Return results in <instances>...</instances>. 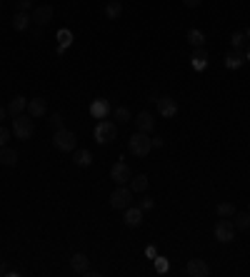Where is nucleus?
<instances>
[{
	"label": "nucleus",
	"instance_id": "obj_10",
	"mask_svg": "<svg viewBox=\"0 0 250 277\" xmlns=\"http://www.w3.org/2000/svg\"><path fill=\"white\" fill-rule=\"evenodd\" d=\"M155 105H158V112H160L163 117H175V115H178V103H175L170 95L158 98V100H155Z\"/></svg>",
	"mask_w": 250,
	"mask_h": 277
},
{
	"label": "nucleus",
	"instance_id": "obj_11",
	"mask_svg": "<svg viewBox=\"0 0 250 277\" xmlns=\"http://www.w3.org/2000/svg\"><path fill=\"white\" fill-rule=\"evenodd\" d=\"M48 112V100L45 98H33L28 100V115L30 117H43Z\"/></svg>",
	"mask_w": 250,
	"mask_h": 277
},
{
	"label": "nucleus",
	"instance_id": "obj_9",
	"mask_svg": "<svg viewBox=\"0 0 250 277\" xmlns=\"http://www.w3.org/2000/svg\"><path fill=\"white\" fill-rule=\"evenodd\" d=\"M53 15H55V10H53V5H38L33 13H30V18H33V23L35 25H48L50 20H53Z\"/></svg>",
	"mask_w": 250,
	"mask_h": 277
},
{
	"label": "nucleus",
	"instance_id": "obj_1",
	"mask_svg": "<svg viewBox=\"0 0 250 277\" xmlns=\"http://www.w3.org/2000/svg\"><path fill=\"white\" fill-rule=\"evenodd\" d=\"M128 147H130V152L135 155V157H148L150 155V150H153V140L148 138V133H133L130 138H128Z\"/></svg>",
	"mask_w": 250,
	"mask_h": 277
},
{
	"label": "nucleus",
	"instance_id": "obj_32",
	"mask_svg": "<svg viewBox=\"0 0 250 277\" xmlns=\"http://www.w3.org/2000/svg\"><path fill=\"white\" fill-rule=\"evenodd\" d=\"M30 0H18V3H15V8H18V13H28L30 10Z\"/></svg>",
	"mask_w": 250,
	"mask_h": 277
},
{
	"label": "nucleus",
	"instance_id": "obj_30",
	"mask_svg": "<svg viewBox=\"0 0 250 277\" xmlns=\"http://www.w3.org/2000/svg\"><path fill=\"white\" fill-rule=\"evenodd\" d=\"M168 270H170V262L168 260H165V257H155V272L158 275H165Z\"/></svg>",
	"mask_w": 250,
	"mask_h": 277
},
{
	"label": "nucleus",
	"instance_id": "obj_27",
	"mask_svg": "<svg viewBox=\"0 0 250 277\" xmlns=\"http://www.w3.org/2000/svg\"><path fill=\"white\" fill-rule=\"evenodd\" d=\"M58 40H60V48H58V53H63V50H65V48L73 43V33H70V30H60V33H58Z\"/></svg>",
	"mask_w": 250,
	"mask_h": 277
},
{
	"label": "nucleus",
	"instance_id": "obj_22",
	"mask_svg": "<svg viewBox=\"0 0 250 277\" xmlns=\"http://www.w3.org/2000/svg\"><path fill=\"white\" fill-rule=\"evenodd\" d=\"M30 23H33V18H30L28 13H18V15L13 18V28H15V30H28Z\"/></svg>",
	"mask_w": 250,
	"mask_h": 277
},
{
	"label": "nucleus",
	"instance_id": "obj_37",
	"mask_svg": "<svg viewBox=\"0 0 250 277\" xmlns=\"http://www.w3.org/2000/svg\"><path fill=\"white\" fill-rule=\"evenodd\" d=\"M3 275H8V270H5V265H0V277Z\"/></svg>",
	"mask_w": 250,
	"mask_h": 277
},
{
	"label": "nucleus",
	"instance_id": "obj_31",
	"mask_svg": "<svg viewBox=\"0 0 250 277\" xmlns=\"http://www.w3.org/2000/svg\"><path fill=\"white\" fill-rule=\"evenodd\" d=\"M138 208H140L143 212H145V210H153V208H155V200H153V197H143Z\"/></svg>",
	"mask_w": 250,
	"mask_h": 277
},
{
	"label": "nucleus",
	"instance_id": "obj_3",
	"mask_svg": "<svg viewBox=\"0 0 250 277\" xmlns=\"http://www.w3.org/2000/svg\"><path fill=\"white\" fill-rule=\"evenodd\" d=\"M53 145H55L58 150H63V152H73L75 145H78V138H75L73 130L60 128V130H55V135H53Z\"/></svg>",
	"mask_w": 250,
	"mask_h": 277
},
{
	"label": "nucleus",
	"instance_id": "obj_14",
	"mask_svg": "<svg viewBox=\"0 0 250 277\" xmlns=\"http://www.w3.org/2000/svg\"><path fill=\"white\" fill-rule=\"evenodd\" d=\"M248 58H245V50H238V48H233L228 55H225V68H230V70H238L243 63H245Z\"/></svg>",
	"mask_w": 250,
	"mask_h": 277
},
{
	"label": "nucleus",
	"instance_id": "obj_38",
	"mask_svg": "<svg viewBox=\"0 0 250 277\" xmlns=\"http://www.w3.org/2000/svg\"><path fill=\"white\" fill-rule=\"evenodd\" d=\"M3 120H5V110H3V107H0V123H3Z\"/></svg>",
	"mask_w": 250,
	"mask_h": 277
},
{
	"label": "nucleus",
	"instance_id": "obj_29",
	"mask_svg": "<svg viewBox=\"0 0 250 277\" xmlns=\"http://www.w3.org/2000/svg\"><path fill=\"white\" fill-rule=\"evenodd\" d=\"M235 212H238V210H235L233 203H220V205H218V215H220V217H233Z\"/></svg>",
	"mask_w": 250,
	"mask_h": 277
},
{
	"label": "nucleus",
	"instance_id": "obj_17",
	"mask_svg": "<svg viewBox=\"0 0 250 277\" xmlns=\"http://www.w3.org/2000/svg\"><path fill=\"white\" fill-rule=\"evenodd\" d=\"M18 163V152L13 147H0V165H5V168H13Z\"/></svg>",
	"mask_w": 250,
	"mask_h": 277
},
{
	"label": "nucleus",
	"instance_id": "obj_24",
	"mask_svg": "<svg viewBox=\"0 0 250 277\" xmlns=\"http://www.w3.org/2000/svg\"><path fill=\"white\" fill-rule=\"evenodd\" d=\"M235 230H250V212H235Z\"/></svg>",
	"mask_w": 250,
	"mask_h": 277
},
{
	"label": "nucleus",
	"instance_id": "obj_39",
	"mask_svg": "<svg viewBox=\"0 0 250 277\" xmlns=\"http://www.w3.org/2000/svg\"><path fill=\"white\" fill-rule=\"evenodd\" d=\"M245 35H248V37H250V30H248V33H245Z\"/></svg>",
	"mask_w": 250,
	"mask_h": 277
},
{
	"label": "nucleus",
	"instance_id": "obj_16",
	"mask_svg": "<svg viewBox=\"0 0 250 277\" xmlns=\"http://www.w3.org/2000/svg\"><path fill=\"white\" fill-rule=\"evenodd\" d=\"M28 110V100L23 98V95H18V98H13L10 100V105H8V115H13V117H18V115H23Z\"/></svg>",
	"mask_w": 250,
	"mask_h": 277
},
{
	"label": "nucleus",
	"instance_id": "obj_4",
	"mask_svg": "<svg viewBox=\"0 0 250 277\" xmlns=\"http://www.w3.org/2000/svg\"><path fill=\"white\" fill-rule=\"evenodd\" d=\"M133 203V190L130 187H125V185H118L113 192H110V205L115 210H125V208H130Z\"/></svg>",
	"mask_w": 250,
	"mask_h": 277
},
{
	"label": "nucleus",
	"instance_id": "obj_40",
	"mask_svg": "<svg viewBox=\"0 0 250 277\" xmlns=\"http://www.w3.org/2000/svg\"><path fill=\"white\" fill-rule=\"evenodd\" d=\"M245 58H248V60H250V53H248V55H245Z\"/></svg>",
	"mask_w": 250,
	"mask_h": 277
},
{
	"label": "nucleus",
	"instance_id": "obj_13",
	"mask_svg": "<svg viewBox=\"0 0 250 277\" xmlns=\"http://www.w3.org/2000/svg\"><path fill=\"white\" fill-rule=\"evenodd\" d=\"M70 267H73V272H78V275H85V272L90 270V260L83 255V252H75V255L70 257Z\"/></svg>",
	"mask_w": 250,
	"mask_h": 277
},
{
	"label": "nucleus",
	"instance_id": "obj_2",
	"mask_svg": "<svg viewBox=\"0 0 250 277\" xmlns=\"http://www.w3.org/2000/svg\"><path fill=\"white\" fill-rule=\"evenodd\" d=\"M115 135H118V125L113 120H108V117L95 125V142L98 145H110L115 140Z\"/></svg>",
	"mask_w": 250,
	"mask_h": 277
},
{
	"label": "nucleus",
	"instance_id": "obj_15",
	"mask_svg": "<svg viewBox=\"0 0 250 277\" xmlns=\"http://www.w3.org/2000/svg\"><path fill=\"white\" fill-rule=\"evenodd\" d=\"M123 220H125V225H128V227H138L143 222V210L140 208H125Z\"/></svg>",
	"mask_w": 250,
	"mask_h": 277
},
{
	"label": "nucleus",
	"instance_id": "obj_21",
	"mask_svg": "<svg viewBox=\"0 0 250 277\" xmlns=\"http://www.w3.org/2000/svg\"><path fill=\"white\" fill-rule=\"evenodd\" d=\"M148 185H150L148 175H138V177H130V190H133V192H145V190H148Z\"/></svg>",
	"mask_w": 250,
	"mask_h": 277
},
{
	"label": "nucleus",
	"instance_id": "obj_20",
	"mask_svg": "<svg viewBox=\"0 0 250 277\" xmlns=\"http://www.w3.org/2000/svg\"><path fill=\"white\" fill-rule=\"evenodd\" d=\"M188 43H190L193 48H203V45H205V33L198 30V28L188 30Z\"/></svg>",
	"mask_w": 250,
	"mask_h": 277
},
{
	"label": "nucleus",
	"instance_id": "obj_7",
	"mask_svg": "<svg viewBox=\"0 0 250 277\" xmlns=\"http://www.w3.org/2000/svg\"><path fill=\"white\" fill-rule=\"evenodd\" d=\"M185 275L188 277H205V275H210V265H208L205 260H200V257H193L185 265Z\"/></svg>",
	"mask_w": 250,
	"mask_h": 277
},
{
	"label": "nucleus",
	"instance_id": "obj_23",
	"mask_svg": "<svg viewBox=\"0 0 250 277\" xmlns=\"http://www.w3.org/2000/svg\"><path fill=\"white\" fill-rule=\"evenodd\" d=\"M90 163H93L90 150H78V152H75V165H78V168H88Z\"/></svg>",
	"mask_w": 250,
	"mask_h": 277
},
{
	"label": "nucleus",
	"instance_id": "obj_8",
	"mask_svg": "<svg viewBox=\"0 0 250 277\" xmlns=\"http://www.w3.org/2000/svg\"><path fill=\"white\" fill-rule=\"evenodd\" d=\"M130 177H133V173H130V168L125 165V163H115V165L110 168V180H113L115 185H125V182H130Z\"/></svg>",
	"mask_w": 250,
	"mask_h": 277
},
{
	"label": "nucleus",
	"instance_id": "obj_36",
	"mask_svg": "<svg viewBox=\"0 0 250 277\" xmlns=\"http://www.w3.org/2000/svg\"><path fill=\"white\" fill-rule=\"evenodd\" d=\"M145 255H148V257H153V260H155V247H148V250H145Z\"/></svg>",
	"mask_w": 250,
	"mask_h": 277
},
{
	"label": "nucleus",
	"instance_id": "obj_26",
	"mask_svg": "<svg viewBox=\"0 0 250 277\" xmlns=\"http://www.w3.org/2000/svg\"><path fill=\"white\" fill-rule=\"evenodd\" d=\"M113 117H115V123H130V110L128 107H115Z\"/></svg>",
	"mask_w": 250,
	"mask_h": 277
},
{
	"label": "nucleus",
	"instance_id": "obj_19",
	"mask_svg": "<svg viewBox=\"0 0 250 277\" xmlns=\"http://www.w3.org/2000/svg\"><path fill=\"white\" fill-rule=\"evenodd\" d=\"M190 63H193L195 70H205V65H208V53H205L203 48H195L193 55H190Z\"/></svg>",
	"mask_w": 250,
	"mask_h": 277
},
{
	"label": "nucleus",
	"instance_id": "obj_18",
	"mask_svg": "<svg viewBox=\"0 0 250 277\" xmlns=\"http://www.w3.org/2000/svg\"><path fill=\"white\" fill-rule=\"evenodd\" d=\"M135 125H138L140 133H150V130L155 128V120H153L150 112H140V115L135 117Z\"/></svg>",
	"mask_w": 250,
	"mask_h": 277
},
{
	"label": "nucleus",
	"instance_id": "obj_34",
	"mask_svg": "<svg viewBox=\"0 0 250 277\" xmlns=\"http://www.w3.org/2000/svg\"><path fill=\"white\" fill-rule=\"evenodd\" d=\"M50 125H53L55 130H60V128H65V125H63V117H60V115H50Z\"/></svg>",
	"mask_w": 250,
	"mask_h": 277
},
{
	"label": "nucleus",
	"instance_id": "obj_28",
	"mask_svg": "<svg viewBox=\"0 0 250 277\" xmlns=\"http://www.w3.org/2000/svg\"><path fill=\"white\" fill-rule=\"evenodd\" d=\"M245 37H248V35H245V33H243V30H235V33H233V35H230V45H233V48H238V50H240V48H243V45H245Z\"/></svg>",
	"mask_w": 250,
	"mask_h": 277
},
{
	"label": "nucleus",
	"instance_id": "obj_6",
	"mask_svg": "<svg viewBox=\"0 0 250 277\" xmlns=\"http://www.w3.org/2000/svg\"><path fill=\"white\" fill-rule=\"evenodd\" d=\"M215 240H220V242H225V245L235 240V225H233L228 217L218 220V225H215Z\"/></svg>",
	"mask_w": 250,
	"mask_h": 277
},
{
	"label": "nucleus",
	"instance_id": "obj_5",
	"mask_svg": "<svg viewBox=\"0 0 250 277\" xmlns=\"http://www.w3.org/2000/svg\"><path fill=\"white\" fill-rule=\"evenodd\" d=\"M33 130H35V125H33V117L30 115H18L15 120H13V133L20 140H30L33 138Z\"/></svg>",
	"mask_w": 250,
	"mask_h": 277
},
{
	"label": "nucleus",
	"instance_id": "obj_35",
	"mask_svg": "<svg viewBox=\"0 0 250 277\" xmlns=\"http://www.w3.org/2000/svg\"><path fill=\"white\" fill-rule=\"evenodd\" d=\"M183 3H185V8H198L200 0H183Z\"/></svg>",
	"mask_w": 250,
	"mask_h": 277
},
{
	"label": "nucleus",
	"instance_id": "obj_12",
	"mask_svg": "<svg viewBox=\"0 0 250 277\" xmlns=\"http://www.w3.org/2000/svg\"><path fill=\"white\" fill-rule=\"evenodd\" d=\"M113 110H110V103L108 100H93V105H90V115L95 117V120H105V117L110 115Z\"/></svg>",
	"mask_w": 250,
	"mask_h": 277
},
{
	"label": "nucleus",
	"instance_id": "obj_25",
	"mask_svg": "<svg viewBox=\"0 0 250 277\" xmlns=\"http://www.w3.org/2000/svg\"><path fill=\"white\" fill-rule=\"evenodd\" d=\"M120 13H123V5L118 3V0H110V3L105 5V15H108L110 20H115V18H120Z\"/></svg>",
	"mask_w": 250,
	"mask_h": 277
},
{
	"label": "nucleus",
	"instance_id": "obj_33",
	"mask_svg": "<svg viewBox=\"0 0 250 277\" xmlns=\"http://www.w3.org/2000/svg\"><path fill=\"white\" fill-rule=\"evenodd\" d=\"M10 140V130L8 128H3V125H0V147H3L5 142Z\"/></svg>",
	"mask_w": 250,
	"mask_h": 277
}]
</instances>
